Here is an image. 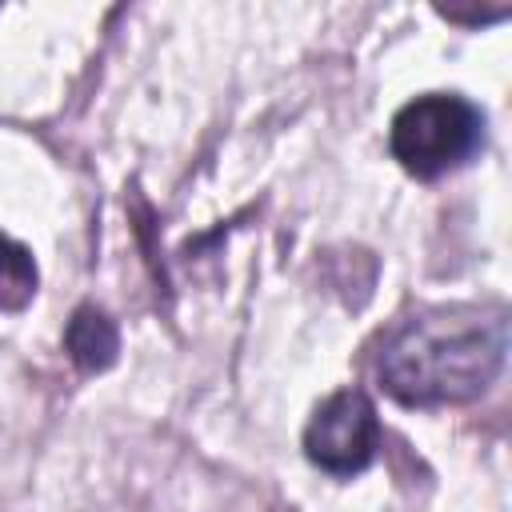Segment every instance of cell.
I'll return each mask as SVG.
<instances>
[{"label":"cell","instance_id":"3","mask_svg":"<svg viewBox=\"0 0 512 512\" xmlns=\"http://www.w3.org/2000/svg\"><path fill=\"white\" fill-rule=\"evenodd\" d=\"M380 444V420L372 400L360 388H344L328 396L304 428V452L332 476L364 472Z\"/></svg>","mask_w":512,"mask_h":512},{"label":"cell","instance_id":"2","mask_svg":"<svg viewBox=\"0 0 512 512\" xmlns=\"http://www.w3.org/2000/svg\"><path fill=\"white\" fill-rule=\"evenodd\" d=\"M484 140V116L464 96H416L392 116V156L412 176L460 168Z\"/></svg>","mask_w":512,"mask_h":512},{"label":"cell","instance_id":"5","mask_svg":"<svg viewBox=\"0 0 512 512\" xmlns=\"http://www.w3.org/2000/svg\"><path fill=\"white\" fill-rule=\"evenodd\" d=\"M36 296V260L32 252L0 232V308L20 312Z\"/></svg>","mask_w":512,"mask_h":512},{"label":"cell","instance_id":"1","mask_svg":"<svg viewBox=\"0 0 512 512\" xmlns=\"http://www.w3.org/2000/svg\"><path fill=\"white\" fill-rule=\"evenodd\" d=\"M504 352V308L440 304L412 312L384 336L376 372L400 404H468L496 380Z\"/></svg>","mask_w":512,"mask_h":512},{"label":"cell","instance_id":"4","mask_svg":"<svg viewBox=\"0 0 512 512\" xmlns=\"http://www.w3.org/2000/svg\"><path fill=\"white\" fill-rule=\"evenodd\" d=\"M64 340H68L72 360H76L84 372H100V368H108L112 356H116V344H120L116 324H112L100 308H92V304L76 308V316H72Z\"/></svg>","mask_w":512,"mask_h":512}]
</instances>
